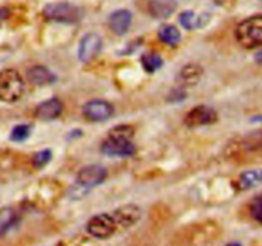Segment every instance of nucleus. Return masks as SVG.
<instances>
[{"label":"nucleus","mask_w":262,"mask_h":246,"mask_svg":"<svg viewBox=\"0 0 262 246\" xmlns=\"http://www.w3.org/2000/svg\"><path fill=\"white\" fill-rule=\"evenodd\" d=\"M113 219H115L117 228L121 230H127V228L133 227L138 220L142 217V210L138 205L128 204L123 205V207L118 208L113 212L112 214Z\"/></svg>","instance_id":"nucleus-8"},{"label":"nucleus","mask_w":262,"mask_h":246,"mask_svg":"<svg viewBox=\"0 0 262 246\" xmlns=\"http://www.w3.org/2000/svg\"><path fill=\"white\" fill-rule=\"evenodd\" d=\"M203 76V68L198 64L189 63L186 66H184L183 68L179 71L178 73V84L180 85V87H190L195 86L198 82L201 81Z\"/></svg>","instance_id":"nucleus-11"},{"label":"nucleus","mask_w":262,"mask_h":246,"mask_svg":"<svg viewBox=\"0 0 262 246\" xmlns=\"http://www.w3.org/2000/svg\"><path fill=\"white\" fill-rule=\"evenodd\" d=\"M256 59L258 60V62H261V63H262V53H259V54L257 55V58H256Z\"/></svg>","instance_id":"nucleus-26"},{"label":"nucleus","mask_w":262,"mask_h":246,"mask_svg":"<svg viewBox=\"0 0 262 246\" xmlns=\"http://www.w3.org/2000/svg\"><path fill=\"white\" fill-rule=\"evenodd\" d=\"M25 92V82L16 69H4L0 72V102L16 103Z\"/></svg>","instance_id":"nucleus-3"},{"label":"nucleus","mask_w":262,"mask_h":246,"mask_svg":"<svg viewBox=\"0 0 262 246\" xmlns=\"http://www.w3.org/2000/svg\"><path fill=\"white\" fill-rule=\"evenodd\" d=\"M52 159V152L50 150H41L32 157V164L35 168H42L48 164Z\"/></svg>","instance_id":"nucleus-23"},{"label":"nucleus","mask_w":262,"mask_h":246,"mask_svg":"<svg viewBox=\"0 0 262 246\" xmlns=\"http://www.w3.org/2000/svg\"><path fill=\"white\" fill-rule=\"evenodd\" d=\"M134 136V129L127 125H120L112 129L108 134V137H113V139H122V140H131Z\"/></svg>","instance_id":"nucleus-21"},{"label":"nucleus","mask_w":262,"mask_h":246,"mask_svg":"<svg viewBox=\"0 0 262 246\" xmlns=\"http://www.w3.org/2000/svg\"><path fill=\"white\" fill-rule=\"evenodd\" d=\"M262 182V170L261 169H252L242 173L239 177V187L242 190H248L252 187L257 186Z\"/></svg>","instance_id":"nucleus-15"},{"label":"nucleus","mask_w":262,"mask_h":246,"mask_svg":"<svg viewBox=\"0 0 262 246\" xmlns=\"http://www.w3.org/2000/svg\"><path fill=\"white\" fill-rule=\"evenodd\" d=\"M27 79L35 86H47L55 82V76L44 66H34L27 71Z\"/></svg>","instance_id":"nucleus-14"},{"label":"nucleus","mask_w":262,"mask_h":246,"mask_svg":"<svg viewBox=\"0 0 262 246\" xmlns=\"http://www.w3.org/2000/svg\"><path fill=\"white\" fill-rule=\"evenodd\" d=\"M217 120V113L207 105H198L186 113L184 122L188 127H202L212 125Z\"/></svg>","instance_id":"nucleus-6"},{"label":"nucleus","mask_w":262,"mask_h":246,"mask_svg":"<svg viewBox=\"0 0 262 246\" xmlns=\"http://www.w3.org/2000/svg\"><path fill=\"white\" fill-rule=\"evenodd\" d=\"M140 62H142L143 68L145 69V72L148 73H153L157 69H160L163 64V60L160 55L153 54V53H147V54L143 55L140 58Z\"/></svg>","instance_id":"nucleus-20"},{"label":"nucleus","mask_w":262,"mask_h":246,"mask_svg":"<svg viewBox=\"0 0 262 246\" xmlns=\"http://www.w3.org/2000/svg\"><path fill=\"white\" fill-rule=\"evenodd\" d=\"M133 21V16L126 9H120V11L113 12L108 19L110 29L115 32L116 35H123L128 31Z\"/></svg>","instance_id":"nucleus-13"},{"label":"nucleus","mask_w":262,"mask_h":246,"mask_svg":"<svg viewBox=\"0 0 262 246\" xmlns=\"http://www.w3.org/2000/svg\"><path fill=\"white\" fill-rule=\"evenodd\" d=\"M226 246H242V245L239 242H230V243H228Z\"/></svg>","instance_id":"nucleus-25"},{"label":"nucleus","mask_w":262,"mask_h":246,"mask_svg":"<svg viewBox=\"0 0 262 246\" xmlns=\"http://www.w3.org/2000/svg\"><path fill=\"white\" fill-rule=\"evenodd\" d=\"M158 36L165 44L167 45H176L180 41V31L172 24H163L158 31Z\"/></svg>","instance_id":"nucleus-18"},{"label":"nucleus","mask_w":262,"mask_h":246,"mask_svg":"<svg viewBox=\"0 0 262 246\" xmlns=\"http://www.w3.org/2000/svg\"><path fill=\"white\" fill-rule=\"evenodd\" d=\"M30 134H31V127L30 125H17V126L13 127L11 132V140L16 142L25 141L27 137H30Z\"/></svg>","instance_id":"nucleus-22"},{"label":"nucleus","mask_w":262,"mask_h":246,"mask_svg":"<svg viewBox=\"0 0 262 246\" xmlns=\"http://www.w3.org/2000/svg\"><path fill=\"white\" fill-rule=\"evenodd\" d=\"M175 9V4L170 0H155L150 3V12L157 18H165L168 17Z\"/></svg>","instance_id":"nucleus-16"},{"label":"nucleus","mask_w":262,"mask_h":246,"mask_svg":"<svg viewBox=\"0 0 262 246\" xmlns=\"http://www.w3.org/2000/svg\"><path fill=\"white\" fill-rule=\"evenodd\" d=\"M102 49V37L95 32H89L81 39L79 45V59L88 63L94 59Z\"/></svg>","instance_id":"nucleus-9"},{"label":"nucleus","mask_w":262,"mask_h":246,"mask_svg":"<svg viewBox=\"0 0 262 246\" xmlns=\"http://www.w3.org/2000/svg\"><path fill=\"white\" fill-rule=\"evenodd\" d=\"M179 21H180L181 26L186 30H195L198 27H201L203 24V16H198L194 12L186 11L184 13L180 14L179 17Z\"/></svg>","instance_id":"nucleus-19"},{"label":"nucleus","mask_w":262,"mask_h":246,"mask_svg":"<svg viewBox=\"0 0 262 246\" xmlns=\"http://www.w3.org/2000/svg\"><path fill=\"white\" fill-rule=\"evenodd\" d=\"M251 213L252 217L257 220V222L262 223V195L256 198L251 205Z\"/></svg>","instance_id":"nucleus-24"},{"label":"nucleus","mask_w":262,"mask_h":246,"mask_svg":"<svg viewBox=\"0 0 262 246\" xmlns=\"http://www.w3.org/2000/svg\"><path fill=\"white\" fill-rule=\"evenodd\" d=\"M4 18V13H3V9H0V22H2V19Z\"/></svg>","instance_id":"nucleus-27"},{"label":"nucleus","mask_w":262,"mask_h":246,"mask_svg":"<svg viewBox=\"0 0 262 246\" xmlns=\"http://www.w3.org/2000/svg\"><path fill=\"white\" fill-rule=\"evenodd\" d=\"M107 177V170L103 165L93 164L84 167L77 175L76 183L71 189L72 199H82L93 187L98 186Z\"/></svg>","instance_id":"nucleus-1"},{"label":"nucleus","mask_w":262,"mask_h":246,"mask_svg":"<svg viewBox=\"0 0 262 246\" xmlns=\"http://www.w3.org/2000/svg\"><path fill=\"white\" fill-rule=\"evenodd\" d=\"M17 220V214L12 208L0 209V237L6 235L14 226Z\"/></svg>","instance_id":"nucleus-17"},{"label":"nucleus","mask_w":262,"mask_h":246,"mask_svg":"<svg viewBox=\"0 0 262 246\" xmlns=\"http://www.w3.org/2000/svg\"><path fill=\"white\" fill-rule=\"evenodd\" d=\"M112 104H110L105 100H90L82 107V114L88 120L92 122H103V120L110 119L113 115Z\"/></svg>","instance_id":"nucleus-7"},{"label":"nucleus","mask_w":262,"mask_h":246,"mask_svg":"<svg viewBox=\"0 0 262 246\" xmlns=\"http://www.w3.org/2000/svg\"><path fill=\"white\" fill-rule=\"evenodd\" d=\"M236 41L246 49L262 46V14L249 17L238 24L235 30Z\"/></svg>","instance_id":"nucleus-2"},{"label":"nucleus","mask_w":262,"mask_h":246,"mask_svg":"<svg viewBox=\"0 0 262 246\" xmlns=\"http://www.w3.org/2000/svg\"><path fill=\"white\" fill-rule=\"evenodd\" d=\"M102 153L108 157H131L135 153V146L131 140L108 137L102 144Z\"/></svg>","instance_id":"nucleus-10"},{"label":"nucleus","mask_w":262,"mask_h":246,"mask_svg":"<svg viewBox=\"0 0 262 246\" xmlns=\"http://www.w3.org/2000/svg\"><path fill=\"white\" fill-rule=\"evenodd\" d=\"M62 102L57 97H52L42 102L36 108V117L41 120H53L62 114Z\"/></svg>","instance_id":"nucleus-12"},{"label":"nucleus","mask_w":262,"mask_h":246,"mask_svg":"<svg viewBox=\"0 0 262 246\" xmlns=\"http://www.w3.org/2000/svg\"><path fill=\"white\" fill-rule=\"evenodd\" d=\"M86 230L93 237L105 240L117 231V226H116L112 214L104 213V214H98L90 218L86 225Z\"/></svg>","instance_id":"nucleus-5"},{"label":"nucleus","mask_w":262,"mask_h":246,"mask_svg":"<svg viewBox=\"0 0 262 246\" xmlns=\"http://www.w3.org/2000/svg\"><path fill=\"white\" fill-rule=\"evenodd\" d=\"M42 13L48 21L58 22V23H76L81 18L80 8L69 3L48 4Z\"/></svg>","instance_id":"nucleus-4"}]
</instances>
